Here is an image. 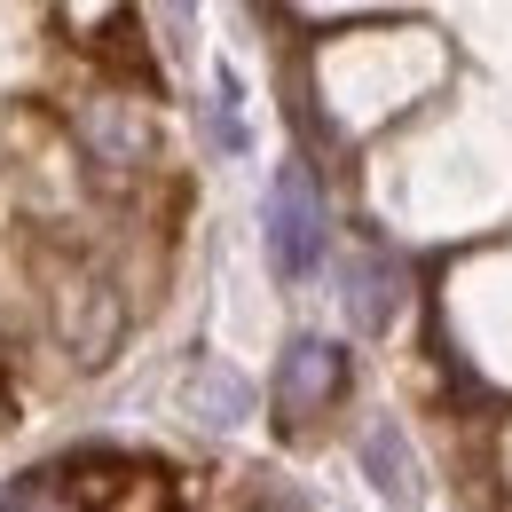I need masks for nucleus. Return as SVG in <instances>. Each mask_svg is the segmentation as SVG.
<instances>
[{
    "label": "nucleus",
    "instance_id": "obj_2",
    "mask_svg": "<svg viewBox=\"0 0 512 512\" xmlns=\"http://www.w3.org/2000/svg\"><path fill=\"white\" fill-rule=\"evenodd\" d=\"M339 386H347V363H339V347H323V339H300V347L284 355L276 402H284V418H292V426H308V418H323V410L339 402Z\"/></svg>",
    "mask_w": 512,
    "mask_h": 512
},
{
    "label": "nucleus",
    "instance_id": "obj_5",
    "mask_svg": "<svg viewBox=\"0 0 512 512\" xmlns=\"http://www.w3.org/2000/svg\"><path fill=\"white\" fill-rule=\"evenodd\" d=\"M363 457H371V473H379L386 489H402V449H394V426H379V434H371V449H363Z\"/></svg>",
    "mask_w": 512,
    "mask_h": 512
},
{
    "label": "nucleus",
    "instance_id": "obj_4",
    "mask_svg": "<svg viewBox=\"0 0 512 512\" xmlns=\"http://www.w3.org/2000/svg\"><path fill=\"white\" fill-rule=\"evenodd\" d=\"M182 394H190V418H197V426H245V418H253V386L237 379L229 363H197Z\"/></svg>",
    "mask_w": 512,
    "mask_h": 512
},
{
    "label": "nucleus",
    "instance_id": "obj_3",
    "mask_svg": "<svg viewBox=\"0 0 512 512\" xmlns=\"http://www.w3.org/2000/svg\"><path fill=\"white\" fill-rule=\"evenodd\" d=\"M79 134H87V150H95L103 166H142V158H150V127H142V111L119 103V95L87 103V111H79Z\"/></svg>",
    "mask_w": 512,
    "mask_h": 512
},
{
    "label": "nucleus",
    "instance_id": "obj_1",
    "mask_svg": "<svg viewBox=\"0 0 512 512\" xmlns=\"http://www.w3.org/2000/svg\"><path fill=\"white\" fill-rule=\"evenodd\" d=\"M268 253H276L284 276H308L316 253H323V205H316V190H308L300 166H284L276 190H268Z\"/></svg>",
    "mask_w": 512,
    "mask_h": 512
}]
</instances>
